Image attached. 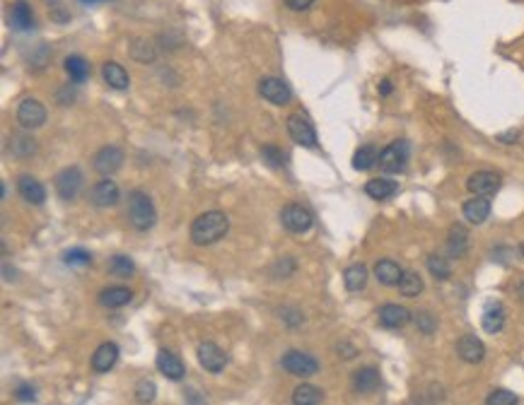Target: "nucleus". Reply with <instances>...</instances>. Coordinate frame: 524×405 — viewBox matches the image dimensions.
<instances>
[{
    "instance_id": "nucleus-1",
    "label": "nucleus",
    "mask_w": 524,
    "mask_h": 405,
    "mask_svg": "<svg viewBox=\"0 0 524 405\" xmlns=\"http://www.w3.org/2000/svg\"><path fill=\"white\" fill-rule=\"evenodd\" d=\"M227 232H229L227 215L220 210H211L203 212V215L194 220V225H191V242L196 246H211V244L220 242Z\"/></svg>"
},
{
    "instance_id": "nucleus-2",
    "label": "nucleus",
    "mask_w": 524,
    "mask_h": 405,
    "mask_svg": "<svg viewBox=\"0 0 524 405\" xmlns=\"http://www.w3.org/2000/svg\"><path fill=\"white\" fill-rule=\"evenodd\" d=\"M128 222H131L133 229L138 232H148L153 229L155 220H157V212H155V205L150 200L148 193L143 191H131L128 193Z\"/></svg>"
},
{
    "instance_id": "nucleus-3",
    "label": "nucleus",
    "mask_w": 524,
    "mask_h": 405,
    "mask_svg": "<svg viewBox=\"0 0 524 405\" xmlns=\"http://www.w3.org/2000/svg\"><path fill=\"white\" fill-rule=\"evenodd\" d=\"M409 162V142L406 140H394L392 145H387L379 152V169L387 174H399L406 169Z\"/></svg>"
},
{
    "instance_id": "nucleus-4",
    "label": "nucleus",
    "mask_w": 524,
    "mask_h": 405,
    "mask_svg": "<svg viewBox=\"0 0 524 405\" xmlns=\"http://www.w3.org/2000/svg\"><path fill=\"white\" fill-rule=\"evenodd\" d=\"M281 222H283V227H285L288 232L304 234V232H309V229H312L314 217L304 205H299V202H290V205H285L281 210Z\"/></svg>"
},
{
    "instance_id": "nucleus-5",
    "label": "nucleus",
    "mask_w": 524,
    "mask_h": 405,
    "mask_svg": "<svg viewBox=\"0 0 524 405\" xmlns=\"http://www.w3.org/2000/svg\"><path fill=\"white\" fill-rule=\"evenodd\" d=\"M281 364H283V369L292 376H314L319 371V362L314 360L312 355L299 353V350H288V353L281 357Z\"/></svg>"
},
{
    "instance_id": "nucleus-6",
    "label": "nucleus",
    "mask_w": 524,
    "mask_h": 405,
    "mask_svg": "<svg viewBox=\"0 0 524 405\" xmlns=\"http://www.w3.org/2000/svg\"><path fill=\"white\" fill-rule=\"evenodd\" d=\"M288 126V133H290V138L297 142V145L302 147H317V131H314L312 121L307 119V116L302 114H290L285 121Z\"/></svg>"
},
{
    "instance_id": "nucleus-7",
    "label": "nucleus",
    "mask_w": 524,
    "mask_h": 405,
    "mask_svg": "<svg viewBox=\"0 0 524 405\" xmlns=\"http://www.w3.org/2000/svg\"><path fill=\"white\" fill-rule=\"evenodd\" d=\"M83 172H80L78 167H68L63 169V172H58L56 177V193L61 196V200H75L80 196V191H83Z\"/></svg>"
},
{
    "instance_id": "nucleus-8",
    "label": "nucleus",
    "mask_w": 524,
    "mask_h": 405,
    "mask_svg": "<svg viewBox=\"0 0 524 405\" xmlns=\"http://www.w3.org/2000/svg\"><path fill=\"white\" fill-rule=\"evenodd\" d=\"M17 121L24 131H34L46 124V106L39 99H24L17 106Z\"/></svg>"
},
{
    "instance_id": "nucleus-9",
    "label": "nucleus",
    "mask_w": 524,
    "mask_h": 405,
    "mask_svg": "<svg viewBox=\"0 0 524 405\" xmlns=\"http://www.w3.org/2000/svg\"><path fill=\"white\" fill-rule=\"evenodd\" d=\"M121 164H124V150L116 145H106L92 157V167L94 172L101 174V177H109V174L119 172Z\"/></svg>"
},
{
    "instance_id": "nucleus-10",
    "label": "nucleus",
    "mask_w": 524,
    "mask_h": 405,
    "mask_svg": "<svg viewBox=\"0 0 524 405\" xmlns=\"http://www.w3.org/2000/svg\"><path fill=\"white\" fill-rule=\"evenodd\" d=\"M259 92L266 101H271V104H276V106H283L292 99L290 87H288L281 78H264L259 82Z\"/></svg>"
},
{
    "instance_id": "nucleus-11",
    "label": "nucleus",
    "mask_w": 524,
    "mask_h": 405,
    "mask_svg": "<svg viewBox=\"0 0 524 405\" xmlns=\"http://www.w3.org/2000/svg\"><path fill=\"white\" fill-rule=\"evenodd\" d=\"M196 355H199L201 367L206 371H211V374H220L225 369V364H227V355H225L215 343H201Z\"/></svg>"
},
{
    "instance_id": "nucleus-12",
    "label": "nucleus",
    "mask_w": 524,
    "mask_h": 405,
    "mask_svg": "<svg viewBox=\"0 0 524 405\" xmlns=\"http://www.w3.org/2000/svg\"><path fill=\"white\" fill-rule=\"evenodd\" d=\"M90 202L94 207H111L119 202V186L111 179H101L90 191Z\"/></svg>"
},
{
    "instance_id": "nucleus-13",
    "label": "nucleus",
    "mask_w": 524,
    "mask_h": 405,
    "mask_svg": "<svg viewBox=\"0 0 524 405\" xmlns=\"http://www.w3.org/2000/svg\"><path fill=\"white\" fill-rule=\"evenodd\" d=\"M467 189L474 196H493L500 189V174L495 172H476L467 179Z\"/></svg>"
},
{
    "instance_id": "nucleus-14",
    "label": "nucleus",
    "mask_w": 524,
    "mask_h": 405,
    "mask_svg": "<svg viewBox=\"0 0 524 405\" xmlns=\"http://www.w3.org/2000/svg\"><path fill=\"white\" fill-rule=\"evenodd\" d=\"M155 364H157L160 374H164L167 379H172V381H181L186 376L184 362H181L174 353H169V350H160Z\"/></svg>"
},
{
    "instance_id": "nucleus-15",
    "label": "nucleus",
    "mask_w": 524,
    "mask_h": 405,
    "mask_svg": "<svg viewBox=\"0 0 524 405\" xmlns=\"http://www.w3.org/2000/svg\"><path fill=\"white\" fill-rule=\"evenodd\" d=\"M457 355L469 364H481L486 357V345L476 335H462L457 340Z\"/></svg>"
},
{
    "instance_id": "nucleus-16",
    "label": "nucleus",
    "mask_w": 524,
    "mask_h": 405,
    "mask_svg": "<svg viewBox=\"0 0 524 405\" xmlns=\"http://www.w3.org/2000/svg\"><path fill=\"white\" fill-rule=\"evenodd\" d=\"M379 326L384 328H404L406 323L411 321V311L406 307H399V304H384L379 309Z\"/></svg>"
},
{
    "instance_id": "nucleus-17",
    "label": "nucleus",
    "mask_w": 524,
    "mask_h": 405,
    "mask_svg": "<svg viewBox=\"0 0 524 405\" xmlns=\"http://www.w3.org/2000/svg\"><path fill=\"white\" fill-rule=\"evenodd\" d=\"M481 326H483L486 333H500L502 326H505V307H502L500 302L490 300V302L483 307Z\"/></svg>"
},
{
    "instance_id": "nucleus-18",
    "label": "nucleus",
    "mask_w": 524,
    "mask_h": 405,
    "mask_svg": "<svg viewBox=\"0 0 524 405\" xmlns=\"http://www.w3.org/2000/svg\"><path fill=\"white\" fill-rule=\"evenodd\" d=\"M490 215V200L488 196H474L472 200L464 202V217L472 225H483Z\"/></svg>"
},
{
    "instance_id": "nucleus-19",
    "label": "nucleus",
    "mask_w": 524,
    "mask_h": 405,
    "mask_svg": "<svg viewBox=\"0 0 524 405\" xmlns=\"http://www.w3.org/2000/svg\"><path fill=\"white\" fill-rule=\"evenodd\" d=\"M17 191L27 202H31V205H41V202L46 200L44 186H41L34 177H29V174H24V177L17 179Z\"/></svg>"
},
{
    "instance_id": "nucleus-20",
    "label": "nucleus",
    "mask_w": 524,
    "mask_h": 405,
    "mask_svg": "<svg viewBox=\"0 0 524 405\" xmlns=\"http://www.w3.org/2000/svg\"><path fill=\"white\" fill-rule=\"evenodd\" d=\"M401 275H404V270L399 268V263H394L389 258L377 260V265H374V278L382 282L384 287H399Z\"/></svg>"
},
{
    "instance_id": "nucleus-21",
    "label": "nucleus",
    "mask_w": 524,
    "mask_h": 405,
    "mask_svg": "<svg viewBox=\"0 0 524 405\" xmlns=\"http://www.w3.org/2000/svg\"><path fill=\"white\" fill-rule=\"evenodd\" d=\"M116 360H119V348H116L114 343H104V345H99V348L94 350L92 369L99 371V374H104V371H109L111 367L116 364Z\"/></svg>"
},
{
    "instance_id": "nucleus-22",
    "label": "nucleus",
    "mask_w": 524,
    "mask_h": 405,
    "mask_svg": "<svg viewBox=\"0 0 524 405\" xmlns=\"http://www.w3.org/2000/svg\"><path fill=\"white\" fill-rule=\"evenodd\" d=\"M101 75H104L106 84H109L111 89H128V84H131V78H128L126 68L121 66V63L106 61L104 66H101Z\"/></svg>"
},
{
    "instance_id": "nucleus-23",
    "label": "nucleus",
    "mask_w": 524,
    "mask_h": 405,
    "mask_svg": "<svg viewBox=\"0 0 524 405\" xmlns=\"http://www.w3.org/2000/svg\"><path fill=\"white\" fill-rule=\"evenodd\" d=\"M379 371L374 369V367H362V369H357L355 374H353V388H355L357 393H372L379 388Z\"/></svg>"
},
{
    "instance_id": "nucleus-24",
    "label": "nucleus",
    "mask_w": 524,
    "mask_h": 405,
    "mask_svg": "<svg viewBox=\"0 0 524 405\" xmlns=\"http://www.w3.org/2000/svg\"><path fill=\"white\" fill-rule=\"evenodd\" d=\"M10 27L17 31H27L34 27V15H31L29 5L24 0H17V3L10 8Z\"/></svg>"
},
{
    "instance_id": "nucleus-25",
    "label": "nucleus",
    "mask_w": 524,
    "mask_h": 405,
    "mask_svg": "<svg viewBox=\"0 0 524 405\" xmlns=\"http://www.w3.org/2000/svg\"><path fill=\"white\" fill-rule=\"evenodd\" d=\"M133 300V292L128 287H106L99 292V304L109 309H121Z\"/></svg>"
},
{
    "instance_id": "nucleus-26",
    "label": "nucleus",
    "mask_w": 524,
    "mask_h": 405,
    "mask_svg": "<svg viewBox=\"0 0 524 405\" xmlns=\"http://www.w3.org/2000/svg\"><path fill=\"white\" fill-rule=\"evenodd\" d=\"M365 193L372 200H387L397 193V184L392 179H370L365 184Z\"/></svg>"
},
{
    "instance_id": "nucleus-27",
    "label": "nucleus",
    "mask_w": 524,
    "mask_h": 405,
    "mask_svg": "<svg viewBox=\"0 0 524 405\" xmlns=\"http://www.w3.org/2000/svg\"><path fill=\"white\" fill-rule=\"evenodd\" d=\"M292 403L295 405H319L324 403V391L312 383H299L292 391Z\"/></svg>"
},
{
    "instance_id": "nucleus-28",
    "label": "nucleus",
    "mask_w": 524,
    "mask_h": 405,
    "mask_svg": "<svg viewBox=\"0 0 524 405\" xmlns=\"http://www.w3.org/2000/svg\"><path fill=\"white\" fill-rule=\"evenodd\" d=\"M344 285H346V290H348V292L365 290V285H367V268H365V265H362V263L350 265V268L344 273Z\"/></svg>"
},
{
    "instance_id": "nucleus-29",
    "label": "nucleus",
    "mask_w": 524,
    "mask_h": 405,
    "mask_svg": "<svg viewBox=\"0 0 524 405\" xmlns=\"http://www.w3.org/2000/svg\"><path fill=\"white\" fill-rule=\"evenodd\" d=\"M66 73L71 75L75 84H83L90 78V63L83 56H68L66 58Z\"/></svg>"
},
{
    "instance_id": "nucleus-30",
    "label": "nucleus",
    "mask_w": 524,
    "mask_h": 405,
    "mask_svg": "<svg viewBox=\"0 0 524 405\" xmlns=\"http://www.w3.org/2000/svg\"><path fill=\"white\" fill-rule=\"evenodd\" d=\"M447 249H449V253H452L454 258H459L462 253H467V249H469V234H467V229H464L462 225H454L452 227V232H449Z\"/></svg>"
},
{
    "instance_id": "nucleus-31",
    "label": "nucleus",
    "mask_w": 524,
    "mask_h": 405,
    "mask_svg": "<svg viewBox=\"0 0 524 405\" xmlns=\"http://www.w3.org/2000/svg\"><path fill=\"white\" fill-rule=\"evenodd\" d=\"M399 292L404 297H418L420 292H423V280H420V275L416 273V270H404L401 282H399Z\"/></svg>"
},
{
    "instance_id": "nucleus-32",
    "label": "nucleus",
    "mask_w": 524,
    "mask_h": 405,
    "mask_svg": "<svg viewBox=\"0 0 524 405\" xmlns=\"http://www.w3.org/2000/svg\"><path fill=\"white\" fill-rule=\"evenodd\" d=\"M377 162H379V154L372 145H362L360 150H355V154H353V167H355L357 172H367V169H372Z\"/></svg>"
},
{
    "instance_id": "nucleus-33",
    "label": "nucleus",
    "mask_w": 524,
    "mask_h": 405,
    "mask_svg": "<svg viewBox=\"0 0 524 405\" xmlns=\"http://www.w3.org/2000/svg\"><path fill=\"white\" fill-rule=\"evenodd\" d=\"M10 147H13V152L17 154V157H29V154L36 152V142H34V138H29V135H13Z\"/></svg>"
},
{
    "instance_id": "nucleus-34",
    "label": "nucleus",
    "mask_w": 524,
    "mask_h": 405,
    "mask_svg": "<svg viewBox=\"0 0 524 405\" xmlns=\"http://www.w3.org/2000/svg\"><path fill=\"white\" fill-rule=\"evenodd\" d=\"M136 270V265H133V260L128 258V256H114V258L109 260V273L111 275H119V278H128V275Z\"/></svg>"
},
{
    "instance_id": "nucleus-35",
    "label": "nucleus",
    "mask_w": 524,
    "mask_h": 405,
    "mask_svg": "<svg viewBox=\"0 0 524 405\" xmlns=\"http://www.w3.org/2000/svg\"><path fill=\"white\" fill-rule=\"evenodd\" d=\"M63 260H66L71 268H85V265L92 263V256H90V251H85V249H71V251L63 253Z\"/></svg>"
},
{
    "instance_id": "nucleus-36",
    "label": "nucleus",
    "mask_w": 524,
    "mask_h": 405,
    "mask_svg": "<svg viewBox=\"0 0 524 405\" xmlns=\"http://www.w3.org/2000/svg\"><path fill=\"white\" fill-rule=\"evenodd\" d=\"M427 270H430L432 278H437V280H449V275H452L449 263L445 258H440V256H430V258H427Z\"/></svg>"
},
{
    "instance_id": "nucleus-37",
    "label": "nucleus",
    "mask_w": 524,
    "mask_h": 405,
    "mask_svg": "<svg viewBox=\"0 0 524 405\" xmlns=\"http://www.w3.org/2000/svg\"><path fill=\"white\" fill-rule=\"evenodd\" d=\"M261 159L264 164H269L271 169H281L285 164V157H283V150L276 145H264L261 147Z\"/></svg>"
},
{
    "instance_id": "nucleus-38",
    "label": "nucleus",
    "mask_w": 524,
    "mask_h": 405,
    "mask_svg": "<svg viewBox=\"0 0 524 405\" xmlns=\"http://www.w3.org/2000/svg\"><path fill=\"white\" fill-rule=\"evenodd\" d=\"M131 56L141 63H150V61H155V49H153V44H148L146 39H136L133 41Z\"/></svg>"
},
{
    "instance_id": "nucleus-39",
    "label": "nucleus",
    "mask_w": 524,
    "mask_h": 405,
    "mask_svg": "<svg viewBox=\"0 0 524 405\" xmlns=\"http://www.w3.org/2000/svg\"><path fill=\"white\" fill-rule=\"evenodd\" d=\"M416 326H418L420 333L432 335V333H435V328H437V318L432 316V314H427V311H418V314H416Z\"/></svg>"
},
{
    "instance_id": "nucleus-40",
    "label": "nucleus",
    "mask_w": 524,
    "mask_h": 405,
    "mask_svg": "<svg viewBox=\"0 0 524 405\" xmlns=\"http://www.w3.org/2000/svg\"><path fill=\"white\" fill-rule=\"evenodd\" d=\"M155 393H157V388H155L153 381H138V386H136V401L138 403H153Z\"/></svg>"
},
{
    "instance_id": "nucleus-41",
    "label": "nucleus",
    "mask_w": 524,
    "mask_h": 405,
    "mask_svg": "<svg viewBox=\"0 0 524 405\" xmlns=\"http://www.w3.org/2000/svg\"><path fill=\"white\" fill-rule=\"evenodd\" d=\"M486 403L488 405H517L520 403V398H517L512 391H493L488 398H486Z\"/></svg>"
},
{
    "instance_id": "nucleus-42",
    "label": "nucleus",
    "mask_w": 524,
    "mask_h": 405,
    "mask_svg": "<svg viewBox=\"0 0 524 405\" xmlns=\"http://www.w3.org/2000/svg\"><path fill=\"white\" fill-rule=\"evenodd\" d=\"M15 398H17L20 403H34L36 401V391L31 383H17L15 386Z\"/></svg>"
},
{
    "instance_id": "nucleus-43",
    "label": "nucleus",
    "mask_w": 524,
    "mask_h": 405,
    "mask_svg": "<svg viewBox=\"0 0 524 405\" xmlns=\"http://www.w3.org/2000/svg\"><path fill=\"white\" fill-rule=\"evenodd\" d=\"M295 270V258H281L278 263L274 265V275H283V278H288V275Z\"/></svg>"
},
{
    "instance_id": "nucleus-44",
    "label": "nucleus",
    "mask_w": 524,
    "mask_h": 405,
    "mask_svg": "<svg viewBox=\"0 0 524 405\" xmlns=\"http://www.w3.org/2000/svg\"><path fill=\"white\" fill-rule=\"evenodd\" d=\"M312 3H314V0H285L288 8L295 10V13H302V10H307Z\"/></svg>"
},
{
    "instance_id": "nucleus-45",
    "label": "nucleus",
    "mask_w": 524,
    "mask_h": 405,
    "mask_svg": "<svg viewBox=\"0 0 524 405\" xmlns=\"http://www.w3.org/2000/svg\"><path fill=\"white\" fill-rule=\"evenodd\" d=\"M517 138H520V133H517V131H510V133H500V135H498V142H515Z\"/></svg>"
},
{
    "instance_id": "nucleus-46",
    "label": "nucleus",
    "mask_w": 524,
    "mask_h": 405,
    "mask_svg": "<svg viewBox=\"0 0 524 405\" xmlns=\"http://www.w3.org/2000/svg\"><path fill=\"white\" fill-rule=\"evenodd\" d=\"M379 94H382V97H389V94H392V80H382V82H379Z\"/></svg>"
},
{
    "instance_id": "nucleus-47",
    "label": "nucleus",
    "mask_w": 524,
    "mask_h": 405,
    "mask_svg": "<svg viewBox=\"0 0 524 405\" xmlns=\"http://www.w3.org/2000/svg\"><path fill=\"white\" fill-rule=\"evenodd\" d=\"M517 295H520V300L524 302V280H522V285L517 287Z\"/></svg>"
},
{
    "instance_id": "nucleus-48",
    "label": "nucleus",
    "mask_w": 524,
    "mask_h": 405,
    "mask_svg": "<svg viewBox=\"0 0 524 405\" xmlns=\"http://www.w3.org/2000/svg\"><path fill=\"white\" fill-rule=\"evenodd\" d=\"M83 3H97V0H83Z\"/></svg>"
},
{
    "instance_id": "nucleus-49",
    "label": "nucleus",
    "mask_w": 524,
    "mask_h": 405,
    "mask_svg": "<svg viewBox=\"0 0 524 405\" xmlns=\"http://www.w3.org/2000/svg\"><path fill=\"white\" fill-rule=\"evenodd\" d=\"M520 253L524 256V244H522V246H520Z\"/></svg>"
}]
</instances>
